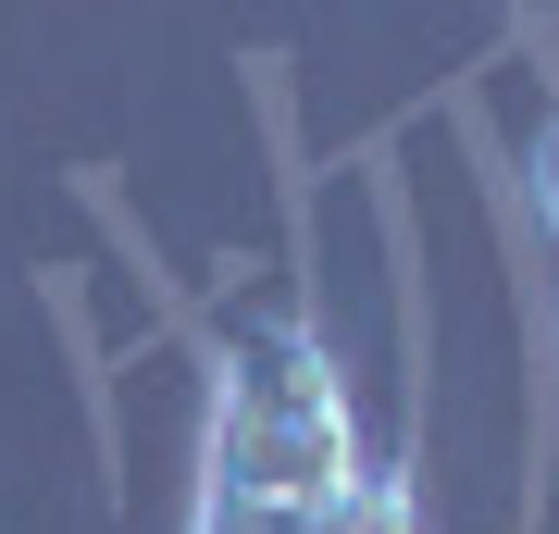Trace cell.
Instances as JSON below:
<instances>
[{
    "mask_svg": "<svg viewBox=\"0 0 559 534\" xmlns=\"http://www.w3.org/2000/svg\"><path fill=\"white\" fill-rule=\"evenodd\" d=\"M360 485H373V448H360L348 373L323 360V336L311 323H237L224 385H212V485L200 497L336 522Z\"/></svg>",
    "mask_w": 559,
    "mask_h": 534,
    "instance_id": "6da1fadb",
    "label": "cell"
},
{
    "mask_svg": "<svg viewBox=\"0 0 559 534\" xmlns=\"http://www.w3.org/2000/svg\"><path fill=\"white\" fill-rule=\"evenodd\" d=\"M522 187H535V224L559 237V112L535 124V162H522Z\"/></svg>",
    "mask_w": 559,
    "mask_h": 534,
    "instance_id": "3957f363",
    "label": "cell"
},
{
    "mask_svg": "<svg viewBox=\"0 0 559 534\" xmlns=\"http://www.w3.org/2000/svg\"><path fill=\"white\" fill-rule=\"evenodd\" d=\"M336 534H423V510H411V473H385V460H373V485H360L348 510H336Z\"/></svg>",
    "mask_w": 559,
    "mask_h": 534,
    "instance_id": "7a4b0ae2",
    "label": "cell"
}]
</instances>
